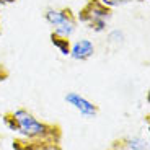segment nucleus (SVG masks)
<instances>
[{"label":"nucleus","mask_w":150,"mask_h":150,"mask_svg":"<svg viewBox=\"0 0 150 150\" xmlns=\"http://www.w3.org/2000/svg\"><path fill=\"white\" fill-rule=\"evenodd\" d=\"M16 121L18 131L28 140H42L49 144H57L60 140V129L54 124H46L38 121L26 109H15L11 112Z\"/></svg>","instance_id":"f257e3e1"},{"label":"nucleus","mask_w":150,"mask_h":150,"mask_svg":"<svg viewBox=\"0 0 150 150\" xmlns=\"http://www.w3.org/2000/svg\"><path fill=\"white\" fill-rule=\"evenodd\" d=\"M111 16H112V8L106 7L101 0H88L80 8L77 20L95 33H105Z\"/></svg>","instance_id":"f03ea898"},{"label":"nucleus","mask_w":150,"mask_h":150,"mask_svg":"<svg viewBox=\"0 0 150 150\" xmlns=\"http://www.w3.org/2000/svg\"><path fill=\"white\" fill-rule=\"evenodd\" d=\"M44 20L52 26V31L64 38H72L77 31L79 20L72 8H47L44 11Z\"/></svg>","instance_id":"7ed1b4c3"},{"label":"nucleus","mask_w":150,"mask_h":150,"mask_svg":"<svg viewBox=\"0 0 150 150\" xmlns=\"http://www.w3.org/2000/svg\"><path fill=\"white\" fill-rule=\"evenodd\" d=\"M64 100L85 117H95L98 114V106L95 103H91L90 100H86L85 96H82L80 93H77V91H69L64 96Z\"/></svg>","instance_id":"20e7f679"},{"label":"nucleus","mask_w":150,"mask_h":150,"mask_svg":"<svg viewBox=\"0 0 150 150\" xmlns=\"http://www.w3.org/2000/svg\"><path fill=\"white\" fill-rule=\"evenodd\" d=\"M93 54H95V44H93V41L86 39V38L79 39L74 44H70V52H69V56L74 60L83 62V60H88L90 57H93Z\"/></svg>","instance_id":"39448f33"},{"label":"nucleus","mask_w":150,"mask_h":150,"mask_svg":"<svg viewBox=\"0 0 150 150\" xmlns=\"http://www.w3.org/2000/svg\"><path fill=\"white\" fill-rule=\"evenodd\" d=\"M124 42H126V34H124L122 30H111L108 34H106L105 46L109 49V51H112V52L119 51V49L124 46Z\"/></svg>","instance_id":"423d86ee"},{"label":"nucleus","mask_w":150,"mask_h":150,"mask_svg":"<svg viewBox=\"0 0 150 150\" xmlns=\"http://www.w3.org/2000/svg\"><path fill=\"white\" fill-rule=\"evenodd\" d=\"M51 42H52L54 47L62 56H69V52H70V41H69V38H64V36H60V34L52 31L51 33Z\"/></svg>","instance_id":"0eeeda50"},{"label":"nucleus","mask_w":150,"mask_h":150,"mask_svg":"<svg viewBox=\"0 0 150 150\" xmlns=\"http://www.w3.org/2000/svg\"><path fill=\"white\" fill-rule=\"evenodd\" d=\"M126 147L129 150H147L149 149V142L142 137H129V139L124 140Z\"/></svg>","instance_id":"6e6552de"},{"label":"nucleus","mask_w":150,"mask_h":150,"mask_svg":"<svg viewBox=\"0 0 150 150\" xmlns=\"http://www.w3.org/2000/svg\"><path fill=\"white\" fill-rule=\"evenodd\" d=\"M103 4L109 8H114V7H122V5H127L131 4L132 0H101Z\"/></svg>","instance_id":"1a4fd4ad"},{"label":"nucleus","mask_w":150,"mask_h":150,"mask_svg":"<svg viewBox=\"0 0 150 150\" xmlns=\"http://www.w3.org/2000/svg\"><path fill=\"white\" fill-rule=\"evenodd\" d=\"M11 2H15V0H0V4H11Z\"/></svg>","instance_id":"9d476101"},{"label":"nucleus","mask_w":150,"mask_h":150,"mask_svg":"<svg viewBox=\"0 0 150 150\" xmlns=\"http://www.w3.org/2000/svg\"><path fill=\"white\" fill-rule=\"evenodd\" d=\"M140 2H144V0H140Z\"/></svg>","instance_id":"9b49d317"}]
</instances>
